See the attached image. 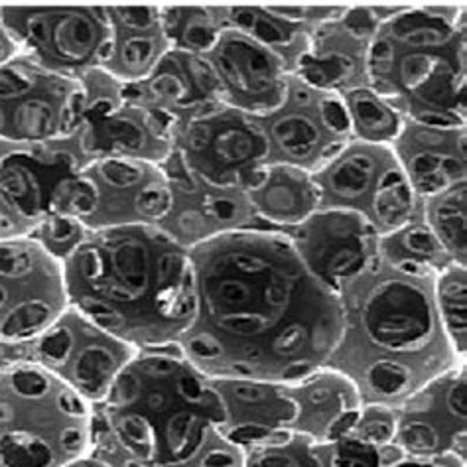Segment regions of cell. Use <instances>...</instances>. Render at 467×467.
Masks as SVG:
<instances>
[{
	"mask_svg": "<svg viewBox=\"0 0 467 467\" xmlns=\"http://www.w3.org/2000/svg\"><path fill=\"white\" fill-rule=\"evenodd\" d=\"M190 256L195 314L176 348L203 375L288 385L326 367L343 329L339 294L286 233L219 231Z\"/></svg>",
	"mask_w": 467,
	"mask_h": 467,
	"instance_id": "cell-1",
	"label": "cell"
},
{
	"mask_svg": "<svg viewBox=\"0 0 467 467\" xmlns=\"http://www.w3.org/2000/svg\"><path fill=\"white\" fill-rule=\"evenodd\" d=\"M213 379L178 348L139 351L93 407L91 453L110 467H243Z\"/></svg>",
	"mask_w": 467,
	"mask_h": 467,
	"instance_id": "cell-2",
	"label": "cell"
},
{
	"mask_svg": "<svg viewBox=\"0 0 467 467\" xmlns=\"http://www.w3.org/2000/svg\"><path fill=\"white\" fill-rule=\"evenodd\" d=\"M67 306L137 351L176 348L195 314L190 249L152 223L91 229L61 263Z\"/></svg>",
	"mask_w": 467,
	"mask_h": 467,
	"instance_id": "cell-3",
	"label": "cell"
},
{
	"mask_svg": "<svg viewBox=\"0 0 467 467\" xmlns=\"http://www.w3.org/2000/svg\"><path fill=\"white\" fill-rule=\"evenodd\" d=\"M434 276L379 256L339 290L343 329L326 367L346 375L363 404L397 409L430 380L465 365L441 329Z\"/></svg>",
	"mask_w": 467,
	"mask_h": 467,
	"instance_id": "cell-4",
	"label": "cell"
},
{
	"mask_svg": "<svg viewBox=\"0 0 467 467\" xmlns=\"http://www.w3.org/2000/svg\"><path fill=\"white\" fill-rule=\"evenodd\" d=\"M363 78L404 120L465 127V6L387 12L365 46Z\"/></svg>",
	"mask_w": 467,
	"mask_h": 467,
	"instance_id": "cell-5",
	"label": "cell"
},
{
	"mask_svg": "<svg viewBox=\"0 0 467 467\" xmlns=\"http://www.w3.org/2000/svg\"><path fill=\"white\" fill-rule=\"evenodd\" d=\"M93 407L40 363L0 371V467H64L91 453Z\"/></svg>",
	"mask_w": 467,
	"mask_h": 467,
	"instance_id": "cell-6",
	"label": "cell"
},
{
	"mask_svg": "<svg viewBox=\"0 0 467 467\" xmlns=\"http://www.w3.org/2000/svg\"><path fill=\"white\" fill-rule=\"evenodd\" d=\"M319 209L336 207L363 215L379 235L420 219L422 200L387 144L351 140L312 171Z\"/></svg>",
	"mask_w": 467,
	"mask_h": 467,
	"instance_id": "cell-7",
	"label": "cell"
},
{
	"mask_svg": "<svg viewBox=\"0 0 467 467\" xmlns=\"http://www.w3.org/2000/svg\"><path fill=\"white\" fill-rule=\"evenodd\" d=\"M171 152L198 186L249 190L270 162L261 119L223 103L190 110L174 134Z\"/></svg>",
	"mask_w": 467,
	"mask_h": 467,
	"instance_id": "cell-8",
	"label": "cell"
},
{
	"mask_svg": "<svg viewBox=\"0 0 467 467\" xmlns=\"http://www.w3.org/2000/svg\"><path fill=\"white\" fill-rule=\"evenodd\" d=\"M16 54L57 76L83 79L113 50L109 6H0Z\"/></svg>",
	"mask_w": 467,
	"mask_h": 467,
	"instance_id": "cell-9",
	"label": "cell"
},
{
	"mask_svg": "<svg viewBox=\"0 0 467 467\" xmlns=\"http://www.w3.org/2000/svg\"><path fill=\"white\" fill-rule=\"evenodd\" d=\"M88 89L83 79L57 76L15 56L0 66V142L40 149L81 129Z\"/></svg>",
	"mask_w": 467,
	"mask_h": 467,
	"instance_id": "cell-10",
	"label": "cell"
},
{
	"mask_svg": "<svg viewBox=\"0 0 467 467\" xmlns=\"http://www.w3.org/2000/svg\"><path fill=\"white\" fill-rule=\"evenodd\" d=\"M67 310L64 266L30 233L0 239V343H32Z\"/></svg>",
	"mask_w": 467,
	"mask_h": 467,
	"instance_id": "cell-11",
	"label": "cell"
},
{
	"mask_svg": "<svg viewBox=\"0 0 467 467\" xmlns=\"http://www.w3.org/2000/svg\"><path fill=\"white\" fill-rule=\"evenodd\" d=\"M261 122L270 142L268 164L316 171L353 140L341 93L314 89L294 73L285 105Z\"/></svg>",
	"mask_w": 467,
	"mask_h": 467,
	"instance_id": "cell-12",
	"label": "cell"
},
{
	"mask_svg": "<svg viewBox=\"0 0 467 467\" xmlns=\"http://www.w3.org/2000/svg\"><path fill=\"white\" fill-rule=\"evenodd\" d=\"M137 353L67 306L57 322L30 343L28 359L46 367L95 407Z\"/></svg>",
	"mask_w": 467,
	"mask_h": 467,
	"instance_id": "cell-13",
	"label": "cell"
},
{
	"mask_svg": "<svg viewBox=\"0 0 467 467\" xmlns=\"http://www.w3.org/2000/svg\"><path fill=\"white\" fill-rule=\"evenodd\" d=\"M217 81L219 101L263 119L286 101L288 59L251 36L223 26L203 54Z\"/></svg>",
	"mask_w": 467,
	"mask_h": 467,
	"instance_id": "cell-14",
	"label": "cell"
},
{
	"mask_svg": "<svg viewBox=\"0 0 467 467\" xmlns=\"http://www.w3.org/2000/svg\"><path fill=\"white\" fill-rule=\"evenodd\" d=\"M465 365L430 380L395 409V444L409 458L458 456L467 451Z\"/></svg>",
	"mask_w": 467,
	"mask_h": 467,
	"instance_id": "cell-15",
	"label": "cell"
},
{
	"mask_svg": "<svg viewBox=\"0 0 467 467\" xmlns=\"http://www.w3.org/2000/svg\"><path fill=\"white\" fill-rule=\"evenodd\" d=\"M286 235L306 266L337 294L379 261L377 229L348 209H317Z\"/></svg>",
	"mask_w": 467,
	"mask_h": 467,
	"instance_id": "cell-16",
	"label": "cell"
},
{
	"mask_svg": "<svg viewBox=\"0 0 467 467\" xmlns=\"http://www.w3.org/2000/svg\"><path fill=\"white\" fill-rule=\"evenodd\" d=\"M176 129V113L122 103L117 89L95 101L88 99L79 129L81 149L95 158H132L158 166L171 152Z\"/></svg>",
	"mask_w": 467,
	"mask_h": 467,
	"instance_id": "cell-17",
	"label": "cell"
},
{
	"mask_svg": "<svg viewBox=\"0 0 467 467\" xmlns=\"http://www.w3.org/2000/svg\"><path fill=\"white\" fill-rule=\"evenodd\" d=\"M223 400V434L243 453L292 432L296 404L286 385L254 379H213Z\"/></svg>",
	"mask_w": 467,
	"mask_h": 467,
	"instance_id": "cell-18",
	"label": "cell"
},
{
	"mask_svg": "<svg viewBox=\"0 0 467 467\" xmlns=\"http://www.w3.org/2000/svg\"><path fill=\"white\" fill-rule=\"evenodd\" d=\"M22 149L0 156V203L32 227L54 213L61 188L81 170L76 156Z\"/></svg>",
	"mask_w": 467,
	"mask_h": 467,
	"instance_id": "cell-19",
	"label": "cell"
},
{
	"mask_svg": "<svg viewBox=\"0 0 467 467\" xmlns=\"http://www.w3.org/2000/svg\"><path fill=\"white\" fill-rule=\"evenodd\" d=\"M392 150L420 200L467 180L465 127H426L404 120Z\"/></svg>",
	"mask_w": 467,
	"mask_h": 467,
	"instance_id": "cell-20",
	"label": "cell"
},
{
	"mask_svg": "<svg viewBox=\"0 0 467 467\" xmlns=\"http://www.w3.org/2000/svg\"><path fill=\"white\" fill-rule=\"evenodd\" d=\"M286 390L296 404L292 432L310 438L316 444H331L349 436L363 409L359 390L346 375L329 367L288 383Z\"/></svg>",
	"mask_w": 467,
	"mask_h": 467,
	"instance_id": "cell-21",
	"label": "cell"
},
{
	"mask_svg": "<svg viewBox=\"0 0 467 467\" xmlns=\"http://www.w3.org/2000/svg\"><path fill=\"white\" fill-rule=\"evenodd\" d=\"M122 103L154 107L176 113L178 109H202L219 101L217 81L203 56L171 50L160 59L156 69L139 83L120 85Z\"/></svg>",
	"mask_w": 467,
	"mask_h": 467,
	"instance_id": "cell-22",
	"label": "cell"
},
{
	"mask_svg": "<svg viewBox=\"0 0 467 467\" xmlns=\"http://www.w3.org/2000/svg\"><path fill=\"white\" fill-rule=\"evenodd\" d=\"M341 12L336 18L316 24L314 34L290 67L300 81L319 91L341 93L355 88V81L363 76L367 40L343 26Z\"/></svg>",
	"mask_w": 467,
	"mask_h": 467,
	"instance_id": "cell-23",
	"label": "cell"
},
{
	"mask_svg": "<svg viewBox=\"0 0 467 467\" xmlns=\"http://www.w3.org/2000/svg\"><path fill=\"white\" fill-rule=\"evenodd\" d=\"M113 50L101 67L120 85L144 81L171 47L162 30L160 6H109Z\"/></svg>",
	"mask_w": 467,
	"mask_h": 467,
	"instance_id": "cell-24",
	"label": "cell"
},
{
	"mask_svg": "<svg viewBox=\"0 0 467 467\" xmlns=\"http://www.w3.org/2000/svg\"><path fill=\"white\" fill-rule=\"evenodd\" d=\"M243 195L256 219L282 233L302 225L319 209V192L312 171L288 164H266Z\"/></svg>",
	"mask_w": 467,
	"mask_h": 467,
	"instance_id": "cell-25",
	"label": "cell"
},
{
	"mask_svg": "<svg viewBox=\"0 0 467 467\" xmlns=\"http://www.w3.org/2000/svg\"><path fill=\"white\" fill-rule=\"evenodd\" d=\"M420 219L448 259L467 266V180L422 200Z\"/></svg>",
	"mask_w": 467,
	"mask_h": 467,
	"instance_id": "cell-26",
	"label": "cell"
},
{
	"mask_svg": "<svg viewBox=\"0 0 467 467\" xmlns=\"http://www.w3.org/2000/svg\"><path fill=\"white\" fill-rule=\"evenodd\" d=\"M341 99L348 110L353 140L392 146L400 137L404 129L402 115L371 88L355 85L341 91Z\"/></svg>",
	"mask_w": 467,
	"mask_h": 467,
	"instance_id": "cell-27",
	"label": "cell"
},
{
	"mask_svg": "<svg viewBox=\"0 0 467 467\" xmlns=\"http://www.w3.org/2000/svg\"><path fill=\"white\" fill-rule=\"evenodd\" d=\"M379 256L389 265L434 275L451 263L422 219L379 235Z\"/></svg>",
	"mask_w": 467,
	"mask_h": 467,
	"instance_id": "cell-28",
	"label": "cell"
},
{
	"mask_svg": "<svg viewBox=\"0 0 467 467\" xmlns=\"http://www.w3.org/2000/svg\"><path fill=\"white\" fill-rule=\"evenodd\" d=\"M434 302L441 329L460 359L467 358V270L450 263L434 276Z\"/></svg>",
	"mask_w": 467,
	"mask_h": 467,
	"instance_id": "cell-29",
	"label": "cell"
},
{
	"mask_svg": "<svg viewBox=\"0 0 467 467\" xmlns=\"http://www.w3.org/2000/svg\"><path fill=\"white\" fill-rule=\"evenodd\" d=\"M160 20L170 47L198 56L207 54L223 28L219 8L160 6Z\"/></svg>",
	"mask_w": 467,
	"mask_h": 467,
	"instance_id": "cell-30",
	"label": "cell"
},
{
	"mask_svg": "<svg viewBox=\"0 0 467 467\" xmlns=\"http://www.w3.org/2000/svg\"><path fill=\"white\" fill-rule=\"evenodd\" d=\"M243 467H331L329 444L290 432L270 444L244 451Z\"/></svg>",
	"mask_w": 467,
	"mask_h": 467,
	"instance_id": "cell-31",
	"label": "cell"
},
{
	"mask_svg": "<svg viewBox=\"0 0 467 467\" xmlns=\"http://www.w3.org/2000/svg\"><path fill=\"white\" fill-rule=\"evenodd\" d=\"M89 233L91 229L83 221L61 213L47 215L30 229V235L40 241L42 247L54 254L59 263H64L88 239Z\"/></svg>",
	"mask_w": 467,
	"mask_h": 467,
	"instance_id": "cell-32",
	"label": "cell"
},
{
	"mask_svg": "<svg viewBox=\"0 0 467 467\" xmlns=\"http://www.w3.org/2000/svg\"><path fill=\"white\" fill-rule=\"evenodd\" d=\"M397 428V412L385 404H363L361 414L351 430V438L383 448L392 444Z\"/></svg>",
	"mask_w": 467,
	"mask_h": 467,
	"instance_id": "cell-33",
	"label": "cell"
},
{
	"mask_svg": "<svg viewBox=\"0 0 467 467\" xmlns=\"http://www.w3.org/2000/svg\"><path fill=\"white\" fill-rule=\"evenodd\" d=\"M389 467H467V462L458 456H441V458H409L402 456Z\"/></svg>",
	"mask_w": 467,
	"mask_h": 467,
	"instance_id": "cell-34",
	"label": "cell"
},
{
	"mask_svg": "<svg viewBox=\"0 0 467 467\" xmlns=\"http://www.w3.org/2000/svg\"><path fill=\"white\" fill-rule=\"evenodd\" d=\"M15 56H18L16 47H15V44H12V40L8 38L6 30L3 28V24H0V66L6 64V61L12 59Z\"/></svg>",
	"mask_w": 467,
	"mask_h": 467,
	"instance_id": "cell-35",
	"label": "cell"
},
{
	"mask_svg": "<svg viewBox=\"0 0 467 467\" xmlns=\"http://www.w3.org/2000/svg\"><path fill=\"white\" fill-rule=\"evenodd\" d=\"M64 467H110V465H107L103 460H99V458H95L93 453H88V456H83V458H79V460H76V462H71V463H67V465H64Z\"/></svg>",
	"mask_w": 467,
	"mask_h": 467,
	"instance_id": "cell-36",
	"label": "cell"
},
{
	"mask_svg": "<svg viewBox=\"0 0 467 467\" xmlns=\"http://www.w3.org/2000/svg\"><path fill=\"white\" fill-rule=\"evenodd\" d=\"M0 371H3V361H0Z\"/></svg>",
	"mask_w": 467,
	"mask_h": 467,
	"instance_id": "cell-37",
	"label": "cell"
}]
</instances>
